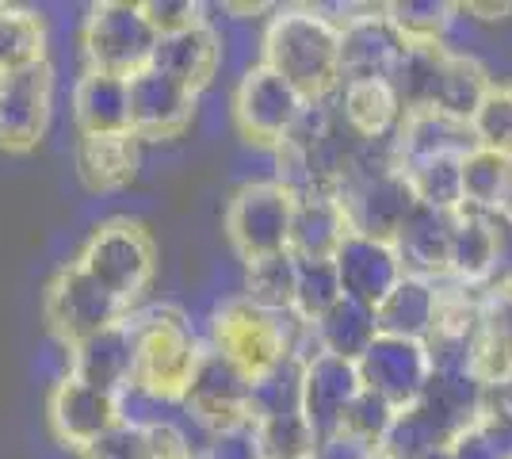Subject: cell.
Returning <instances> with one entry per match:
<instances>
[{
    "instance_id": "20",
    "label": "cell",
    "mask_w": 512,
    "mask_h": 459,
    "mask_svg": "<svg viewBox=\"0 0 512 459\" xmlns=\"http://www.w3.org/2000/svg\"><path fill=\"white\" fill-rule=\"evenodd\" d=\"M130 372H134L130 314L123 322L100 329V333H92L81 345L69 349V375L88 383V387H100L107 394H123L130 387Z\"/></svg>"
},
{
    "instance_id": "23",
    "label": "cell",
    "mask_w": 512,
    "mask_h": 459,
    "mask_svg": "<svg viewBox=\"0 0 512 459\" xmlns=\"http://www.w3.org/2000/svg\"><path fill=\"white\" fill-rule=\"evenodd\" d=\"M348 234H352V226L344 219V207L337 196H321V192L295 196L291 238H287V253L295 261H333L337 245Z\"/></svg>"
},
{
    "instance_id": "32",
    "label": "cell",
    "mask_w": 512,
    "mask_h": 459,
    "mask_svg": "<svg viewBox=\"0 0 512 459\" xmlns=\"http://www.w3.org/2000/svg\"><path fill=\"white\" fill-rule=\"evenodd\" d=\"M46 43L50 35L39 12L0 4V73H16V69L46 62Z\"/></svg>"
},
{
    "instance_id": "15",
    "label": "cell",
    "mask_w": 512,
    "mask_h": 459,
    "mask_svg": "<svg viewBox=\"0 0 512 459\" xmlns=\"http://www.w3.org/2000/svg\"><path fill=\"white\" fill-rule=\"evenodd\" d=\"M337 199H341L344 219L352 226V234H363V238L375 241H394L402 222L417 207V196H413V188H409V180L402 173L348 180Z\"/></svg>"
},
{
    "instance_id": "5",
    "label": "cell",
    "mask_w": 512,
    "mask_h": 459,
    "mask_svg": "<svg viewBox=\"0 0 512 459\" xmlns=\"http://www.w3.org/2000/svg\"><path fill=\"white\" fill-rule=\"evenodd\" d=\"M291 215H295V196L279 180H249L241 184L222 215L226 241L241 264L264 261L287 253L291 238Z\"/></svg>"
},
{
    "instance_id": "7",
    "label": "cell",
    "mask_w": 512,
    "mask_h": 459,
    "mask_svg": "<svg viewBox=\"0 0 512 459\" xmlns=\"http://www.w3.org/2000/svg\"><path fill=\"white\" fill-rule=\"evenodd\" d=\"M127 314H130L127 306L115 303L77 261L62 264V268L50 276V284L43 287L46 333H50L58 345H65V349H73V345H81L92 333L123 322Z\"/></svg>"
},
{
    "instance_id": "31",
    "label": "cell",
    "mask_w": 512,
    "mask_h": 459,
    "mask_svg": "<svg viewBox=\"0 0 512 459\" xmlns=\"http://www.w3.org/2000/svg\"><path fill=\"white\" fill-rule=\"evenodd\" d=\"M314 333V345L318 352H329V356H341V360H360L367 345L379 337V326H375V310L363 303H352V299H341L329 314H321L318 322L310 326Z\"/></svg>"
},
{
    "instance_id": "9",
    "label": "cell",
    "mask_w": 512,
    "mask_h": 459,
    "mask_svg": "<svg viewBox=\"0 0 512 459\" xmlns=\"http://www.w3.org/2000/svg\"><path fill=\"white\" fill-rule=\"evenodd\" d=\"M230 111H234V127L241 134V142L260 146V150H276L295 127L302 100L299 92L287 81H279L272 69L249 66L234 88Z\"/></svg>"
},
{
    "instance_id": "13",
    "label": "cell",
    "mask_w": 512,
    "mask_h": 459,
    "mask_svg": "<svg viewBox=\"0 0 512 459\" xmlns=\"http://www.w3.org/2000/svg\"><path fill=\"white\" fill-rule=\"evenodd\" d=\"M127 104L130 134L138 142H172L195 123L199 96L146 66L127 81Z\"/></svg>"
},
{
    "instance_id": "11",
    "label": "cell",
    "mask_w": 512,
    "mask_h": 459,
    "mask_svg": "<svg viewBox=\"0 0 512 459\" xmlns=\"http://www.w3.org/2000/svg\"><path fill=\"white\" fill-rule=\"evenodd\" d=\"M180 406L207 433L230 429V425H241V421H253V383L237 372L230 360H222L218 352L203 345V356L195 364V375Z\"/></svg>"
},
{
    "instance_id": "50",
    "label": "cell",
    "mask_w": 512,
    "mask_h": 459,
    "mask_svg": "<svg viewBox=\"0 0 512 459\" xmlns=\"http://www.w3.org/2000/svg\"><path fill=\"white\" fill-rule=\"evenodd\" d=\"M375 459H386V456H383V452H379V456H375Z\"/></svg>"
},
{
    "instance_id": "25",
    "label": "cell",
    "mask_w": 512,
    "mask_h": 459,
    "mask_svg": "<svg viewBox=\"0 0 512 459\" xmlns=\"http://www.w3.org/2000/svg\"><path fill=\"white\" fill-rule=\"evenodd\" d=\"M73 123L77 134H130L127 81L85 69L73 85Z\"/></svg>"
},
{
    "instance_id": "47",
    "label": "cell",
    "mask_w": 512,
    "mask_h": 459,
    "mask_svg": "<svg viewBox=\"0 0 512 459\" xmlns=\"http://www.w3.org/2000/svg\"><path fill=\"white\" fill-rule=\"evenodd\" d=\"M448 452H451V459H497V452L478 437V429H467L463 437L451 444Z\"/></svg>"
},
{
    "instance_id": "6",
    "label": "cell",
    "mask_w": 512,
    "mask_h": 459,
    "mask_svg": "<svg viewBox=\"0 0 512 459\" xmlns=\"http://www.w3.org/2000/svg\"><path fill=\"white\" fill-rule=\"evenodd\" d=\"M157 35L142 16L138 4L130 0H104L88 8L85 23H81V54H85V69L96 73H111L130 81L134 73L150 66V54Z\"/></svg>"
},
{
    "instance_id": "45",
    "label": "cell",
    "mask_w": 512,
    "mask_h": 459,
    "mask_svg": "<svg viewBox=\"0 0 512 459\" xmlns=\"http://www.w3.org/2000/svg\"><path fill=\"white\" fill-rule=\"evenodd\" d=\"M146 459H195V448L180 429H172L169 421H153L150 425V456Z\"/></svg>"
},
{
    "instance_id": "27",
    "label": "cell",
    "mask_w": 512,
    "mask_h": 459,
    "mask_svg": "<svg viewBox=\"0 0 512 459\" xmlns=\"http://www.w3.org/2000/svg\"><path fill=\"white\" fill-rule=\"evenodd\" d=\"M448 54L451 50L444 43H406L398 66L390 73V88H394V96H398L402 115L436 111V96H440V81H444Z\"/></svg>"
},
{
    "instance_id": "38",
    "label": "cell",
    "mask_w": 512,
    "mask_h": 459,
    "mask_svg": "<svg viewBox=\"0 0 512 459\" xmlns=\"http://www.w3.org/2000/svg\"><path fill=\"white\" fill-rule=\"evenodd\" d=\"M341 299V280L333 272V261H299V284H295L291 314L302 326H314L321 314H329Z\"/></svg>"
},
{
    "instance_id": "48",
    "label": "cell",
    "mask_w": 512,
    "mask_h": 459,
    "mask_svg": "<svg viewBox=\"0 0 512 459\" xmlns=\"http://www.w3.org/2000/svg\"><path fill=\"white\" fill-rule=\"evenodd\" d=\"M486 410H497V414L512 417V372L497 383V387H486V398H482Z\"/></svg>"
},
{
    "instance_id": "3",
    "label": "cell",
    "mask_w": 512,
    "mask_h": 459,
    "mask_svg": "<svg viewBox=\"0 0 512 459\" xmlns=\"http://www.w3.org/2000/svg\"><path fill=\"white\" fill-rule=\"evenodd\" d=\"M130 329H134L130 391L150 402H184L195 364L203 356V341L195 337L188 314L169 303L138 314L130 310Z\"/></svg>"
},
{
    "instance_id": "12",
    "label": "cell",
    "mask_w": 512,
    "mask_h": 459,
    "mask_svg": "<svg viewBox=\"0 0 512 459\" xmlns=\"http://www.w3.org/2000/svg\"><path fill=\"white\" fill-rule=\"evenodd\" d=\"M360 372V387L383 398L386 406L406 410L409 402H417V394L425 391L432 364L421 341H406V337H375L367 352L356 360Z\"/></svg>"
},
{
    "instance_id": "43",
    "label": "cell",
    "mask_w": 512,
    "mask_h": 459,
    "mask_svg": "<svg viewBox=\"0 0 512 459\" xmlns=\"http://www.w3.org/2000/svg\"><path fill=\"white\" fill-rule=\"evenodd\" d=\"M138 8H142V16H146V23H150V31L157 39L203 23V8L192 4V0H142Z\"/></svg>"
},
{
    "instance_id": "22",
    "label": "cell",
    "mask_w": 512,
    "mask_h": 459,
    "mask_svg": "<svg viewBox=\"0 0 512 459\" xmlns=\"http://www.w3.org/2000/svg\"><path fill=\"white\" fill-rule=\"evenodd\" d=\"M73 165H77V180L88 192H96V196L123 192L138 176L142 142L134 134H77Z\"/></svg>"
},
{
    "instance_id": "30",
    "label": "cell",
    "mask_w": 512,
    "mask_h": 459,
    "mask_svg": "<svg viewBox=\"0 0 512 459\" xmlns=\"http://www.w3.org/2000/svg\"><path fill=\"white\" fill-rule=\"evenodd\" d=\"M337 119H341L356 138H383L394 134L402 108L390 81H352L337 88Z\"/></svg>"
},
{
    "instance_id": "28",
    "label": "cell",
    "mask_w": 512,
    "mask_h": 459,
    "mask_svg": "<svg viewBox=\"0 0 512 459\" xmlns=\"http://www.w3.org/2000/svg\"><path fill=\"white\" fill-rule=\"evenodd\" d=\"M436 299H440V284L402 276L394 291L375 306V326L383 337H406V341L425 345V337L432 333V318H436Z\"/></svg>"
},
{
    "instance_id": "39",
    "label": "cell",
    "mask_w": 512,
    "mask_h": 459,
    "mask_svg": "<svg viewBox=\"0 0 512 459\" xmlns=\"http://www.w3.org/2000/svg\"><path fill=\"white\" fill-rule=\"evenodd\" d=\"M256 437L264 459H310L314 456V433L302 421L299 410L276 417H260L256 421Z\"/></svg>"
},
{
    "instance_id": "14",
    "label": "cell",
    "mask_w": 512,
    "mask_h": 459,
    "mask_svg": "<svg viewBox=\"0 0 512 459\" xmlns=\"http://www.w3.org/2000/svg\"><path fill=\"white\" fill-rule=\"evenodd\" d=\"M360 372L352 360L329 356V352H314L310 360H302L299 375V414L310 425L314 440L341 429L344 414L352 406V398L360 394Z\"/></svg>"
},
{
    "instance_id": "37",
    "label": "cell",
    "mask_w": 512,
    "mask_h": 459,
    "mask_svg": "<svg viewBox=\"0 0 512 459\" xmlns=\"http://www.w3.org/2000/svg\"><path fill=\"white\" fill-rule=\"evenodd\" d=\"M383 16L406 43H444L451 20H455V4H444V0H394L383 8Z\"/></svg>"
},
{
    "instance_id": "41",
    "label": "cell",
    "mask_w": 512,
    "mask_h": 459,
    "mask_svg": "<svg viewBox=\"0 0 512 459\" xmlns=\"http://www.w3.org/2000/svg\"><path fill=\"white\" fill-rule=\"evenodd\" d=\"M394 406H386L383 398H375L371 391H360L356 398H352V406H348V414H344L341 429H348V433H356L360 440H367V444H383L386 429H390V421H394Z\"/></svg>"
},
{
    "instance_id": "24",
    "label": "cell",
    "mask_w": 512,
    "mask_h": 459,
    "mask_svg": "<svg viewBox=\"0 0 512 459\" xmlns=\"http://www.w3.org/2000/svg\"><path fill=\"white\" fill-rule=\"evenodd\" d=\"M497 230H501V219H493V215H478V211H467V207L455 211L448 257L451 284H493V272H497Z\"/></svg>"
},
{
    "instance_id": "18",
    "label": "cell",
    "mask_w": 512,
    "mask_h": 459,
    "mask_svg": "<svg viewBox=\"0 0 512 459\" xmlns=\"http://www.w3.org/2000/svg\"><path fill=\"white\" fill-rule=\"evenodd\" d=\"M451 226H455V211H436V207H425V203L413 207V215L402 222V230L390 241L406 276L432 280V284L448 280Z\"/></svg>"
},
{
    "instance_id": "42",
    "label": "cell",
    "mask_w": 512,
    "mask_h": 459,
    "mask_svg": "<svg viewBox=\"0 0 512 459\" xmlns=\"http://www.w3.org/2000/svg\"><path fill=\"white\" fill-rule=\"evenodd\" d=\"M195 459H264L260 437H256V421H241L230 429L207 433L203 452H195Z\"/></svg>"
},
{
    "instance_id": "44",
    "label": "cell",
    "mask_w": 512,
    "mask_h": 459,
    "mask_svg": "<svg viewBox=\"0 0 512 459\" xmlns=\"http://www.w3.org/2000/svg\"><path fill=\"white\" fill-rule=\"evenodd\" d=\"M375 456H379L375 444H367V440H360L356 433H348V429H333V433L314 440V456L310 459H375Z\"/></svg>"
},
{
    "instance_id": "35",
    "label": "cell",
    "mask_w": 512,
    "mask_h": 459,
    "mask_svg": "<svg viewBox=\"0 0 512 459\" xmlns=\"http://www.w3.org/2000/svg\"><path fill=\"white\" fill-rule=\"evenodd\" d=\"M463 157H428V161L402 165V176L409 180L417 203L436 207V211H459L463 207V192H459V161Z\"/></svg>"
},
{
    "instance_id": "4",
    "label": "cell",
    "mask_w": 512,
    "mask_h": 459,
    "mask_svg": "<svg viewBox=\"0 0 512 459\" xmlns=\"http://www.w3.org/2000/svg\"><path fill=\"white\" fill-rule=\"evenodd\" d=\"M77 264L115 303L134 310L157 276V241L138 219L115 215L92 226L77 253Z\"/></svg>"
},
{
    "instance_id": "49",
    "label": "cell",
    "mask_w": 512,
    "mask_h": 459,
    "mask_svg": "<svg viewBox=\"0 0 512 459\" xmlns=\"http://www.w3.org/2000/svg\"><path fill=\"white\" fill-rule=\"evenodd\" d=\"M455 12H470V16H478V20H509L512 4H482V0H467V4H459Z\"/></svg>"
},
{
    "instance_id": "10",
    "label": "cell",
    "mask_w": 512,
    "mask_h": 459,
    "mask_svg": "<svg viewBox=\"0 0 512 459\" xmlns=\"http://www.w3.org/2000/svg\"><path fill=\"white\" fill-rule=\"evenodd\" d=\"M115 421H123L119 394L88 387L69 372L46 394V429L73 456H81L92 440L104 437Z\"/></svg>"
},
{
    "instance_id": "8",
    "label": "cell",
    "mask_w": 512,
    "mask_h": 459,
    "mask_svg": "<svg viewBox=\"0 0 512 459\" xmlns=\"http://www.w3.org/2000/svg\"><path fill=\"white\" fill-rule=\"evenodd\" d=\"M54 115V69L50 62L0 73V150L23 157L43 146Z\"/></svg>"
},
{
    "instance_id": "40",
    "label": "cell",
    "mask_w": 512,
    "mask_h": 459,
    "mask_svg": "<svg viewBox=\"0 0 512 459\" xmlns=\"http://www.w3.org/2000/svg\"><path fill=\"white\" fill-rule=\"evenodd\" d=\"M150 456V425L115 421L100 440H92L77 459H146Z\"/></svg>"
},
{
    "instance_id": "19",
    "label": "cell",
    "mask_w": 512,
    "mask_h": 459,
    "mask_svg": "<svg viewBox=\"0 0 512 459\" xmlns=\"http://www.w3.org/2000/svg\"><path fill=\"white\" fill-rule=\"evenodd\" d=\"M218 66H222V43H218V31L207 20L188 27V31L157 39L150 54V69H157L161 77H169L195 96L211 85Z\"/></svg>"
},
{
    "instance_id": "26",
    "label": "cell",
    "mask_w": 512,
    "mask_h": 459,
    "mask_svg": "<svg viewBox=\"0 0 512 459\" xmlns=\"http://www.w3.org/2000/svg\"><path fill=\"white\" fill-rule=\"evenodd\" d=\"M394 142H398V157L402 165L413 161H428V157H463L474 150L470 127L451 119L444 111H413L402 115L394 127Z\"/></svg>"
},
{
    "instance_id": "29",
    "label": "cell",
    "mask_w": 512,
    "mask_h": 459,
    "mask_svg": "<svg viewBox=\"0 0 512 459\" xmlns=\"http://www.w3.org/2000/svg\"><path fill=\"white\" fill-rule=\"evenodd\" d=\"M459 192L463 207L478 215H509L512 211V157L490 150H474L459 161Z\"/></svg>"
},
{
    "instance_id": "1",
    "label": "cell",
    "mask_w": 512,
    "mask_h": 459,
    "mask_svg": "<svg viewBox=\"0 0 512 459\" xmlns=\"http://www.w3.org/2000/svg\"><path fill=\"white\" fill-rule=\"evenodd\" d=\"M260 66L295 88L302 104H329L341 88V27L318 8H279L264 27Z\"/></svg>"
},
{
    "instance_id": "21",
    "label": "cell",
    "mask_w": 512,
    "mask_h": 459,
    "mask_svg": "<svg viewBox=\"0 0 512 459\" xmlns=\"http://www.w3.org/2000/svg\"><path fill=\"white\" fill-rule=\"evenodd\" d=\"M512 372V284L482 287V318L470 352V375L482 387H497Z\"/></svg>"
},
{
    "instance_id": "33",
    "label": "cell",
    "mask_w": 512,
    "mask_h": 459,
    "mask_svg": "<svg viewBox=\"0 0 512 459\" xmlns=\"http://www.w3.org/2000/svg\"><path fill=\"white\" fill-rule=\"evenodd\" d=\"M295 284H299V261L291 253H276V257L245 264V295L241 299H249L268 314H291Z\"/></svg>"
},
{
    "instance_id": "34",
    "label": "cell",
    "mask_w": 512,
    "mask_h": 459,
    "mask_svg": "<svg viewBox=\"0 0 512 459\" xmlns=\"http://www.w3.org/2000/svg\"><path fill=\"white\" fill-rule=\"evenodd\" d=\"M493 85V77L486 73V66L470 54H448V66H444V81H440V96H436V111H444L459 123H470L474 108L482 104L486 88Z\"/></svg>"
},
{
    "instance_id": "2",
    "label": "cell",
    "mask_w": 512,
    "mask_h": 459,
    "mask_svg": "<svg viewBox=\"0 0 512 459\" xmlns=\"http://www.w3.org/2000/svg\"><path fill=\"white\" fill-rule=\"evenodd\" d=\"M207 349L230 360L249 383H260L287 360H310L318 345L295 314H268L249 299H230L214 310Z\"/></svg>"
},
{
    "instance_id": "46",
    "label": "cell",
    "mask_w": 512,
    "mask_h": 459,
    "mask_svg": "<svg viewBox=\"0 0 512 459\" xmlns=\"http://www.w3.org/2000/svg\"><path fill=\"white\" fill-rule=\"evenodd\" d=\"M497 284H512V211L501 215V230H497Z\"/></svg>"
},
{
    "instance_id": "17",
    "label": "cell",
    "mask_w": 512,
    "mask_h": 459,
    "mask_svg": "<svg viewBox=\"0 0 512 459\" xmlns=\"http://www.w3.org/2000/svg\"><path fill=\"white\" fill-rule=\"evenodd\" d=\"M341 27V85L352 81H390V73L398 66L406 39L390 27V20L379 12H363L348 16Z\"/></svg>"
},
{
    "instance_id": "16",
    "label": "cell",
    "mask_w": 512,
    "mask_h": 459,
    "mask_svg": "<svg viewBox=\"0 0 512 459\" xmlns=\"http://www.w3.org/2000/svg\"><path fill=\"white\" fill-rule=\"evenodd\" d=\"M333 272H337V280H341L344 299L371 306V310L383 303L386 295L394 291V284L406 276L390 241L363 238V234H348V238L337 245V253H333Z\"/></svg>"
},
{
    "instance_id": "36",
    "label": "cell",
    "mask_w": 512,
    "mask_h": 459,
    "mask_svg": "<svg viewBox=\"0 0 512 459\" xmlns=\"http://www.w3.org/2000/svg\"><path fill=\"white\" fill-rule=\"evenodd\" d=\"M470 138L478 150L512 157V85L509 81H493L482 96V104L470 115Z\"/></svg>"
}]
</instances>
